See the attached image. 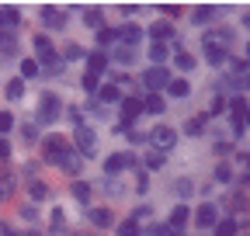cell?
<instances>
[{"label": "cell", "mask_w": 250, "mask_h": 236, "mask_svg": "<svg viewBox=\"0 0 250 236\" xmlns=\"http://www.w3.org/2000/svg\"><path fill=\"white\" fill-rule=\"evenodd\" d=\"M62 219H66V216H62V212L56 209V212H52V229H62Z\"/></svg>", "instance_id": "obj_51"}, {"label": "cell", "mask_w": 250, "mask_h": 236, "mask_svg": "<svg viewBox=\"0 0 250 236\" xmlns=\"http://www.w3.org/2000/svg\"><path fill=\"white\" fill-rule=\"evenodd\" d=\"M14 129V115L11 111H0V136H7Z\"/></svg>", "instance_id": "obj_39"}, {"label": "cell", "mask_w": 250, "mask_h": 236, "mask_svg": "<svg viewBox=\"0 0 250 236\" xmlns=\"http://www.w3.org/2000/svg\"><path fill=\"white\" fill-rule=\"evenodd\" d=\"M167 160H164V153H156V150H149L146 153V170H160Z\"/></svg>", "instance_id": "obj_33"}, {"label": "cell", "mask_w": 250, "mask_h": 236, "mask_svg": "<svg viewBox=\"0 0 250 236\" xmlns=\"http://www.w3.org/2000/svg\"><path fill=\"white\" fill-rule=\"evenodd\" d=\"M59 115H62V101L56 94H42V101H39V122L42 125H52Z\"/></svg>", "instance_id": "obj_4"}, {"label": "cell", "mask_w": 250, "mask_h": 236, "mask_svg": "<svg viewBox=\"0 0 250 236\" xmlns=\"http://www.w3.org/2000/svg\"><path fill=\"white\" fill-rule=\"evenodd\" d=\"M143 115V101H136V98H122V118H125V125L132 122V118H139Z\"/></svg>", "instance_id": "obj_10"}, {"label": "cell", "mask_w": 250, "mask_h": 236, "mask_svg": "<svg viewBox=\"0 0 250 236\" xmlns=\"http://www.w3.org/2000/svg\"><path fill=\"white\" fill-rule=\"evenodd\" d=\"M233 132H236V136H243V132H247V118H243V122H233Z\"/></svg>", "instance_id": "obj_53"}, {"label": "cell", "mask_w": 250, "mask_h": 236, "mask_svg": "<svg viewBox=\"0 0 250 236\" xmlns=\"http://www.w3.org/2000/svg\"><path fill=\"white\" fill-rule=\"evenodd\" d=\"M174 188H177V195H181V198H188V195H191V181H177Z\"/></svg>", "instance_id": "obj_47"}, {"label": "cell", "mask_w": 250, "mask_h": 236, "mask_svg": "<svg viewBox=\"0 0 250 236\" xmlns=\"http://www.w3.org/2000/svg\"><path fill=\"white\" fill-rule=\"evenodd\" d=\"M73 142H77L80 157H90V153H94V132H90V129H83V125H80V129L73 132Z\"/></svg>", "instance_id": "obj_8"}, {"label": "cell", "mask_w": 250, "mask_h": 236, "mask_svg": "<svg viewBox=\"0 0 250 236\" xmlns=\"http://www.w3.org/2000/svg\"><path fill=\"white\" fill-rule=\"evenodd\" d=\"M73 198H77V201H90V184L73 181Z\"/></svg>", "instance_id": "obj_36"}, {"label": "cell", "mask_w": 250, "mask_h": 236, "mask_svg": "<svg viewBox=\"0 0 250 236\" xmlns=\"http://www.w3.org/2000/svg\"><path fill=\"white\" fill-rule=\"evenodd\" d=\"M188 219H191V212H188V205H177V209L170 212V222H167V226H170V233H181V229L188 226Z\"/></svg>", "instance_id": "obj_9"}, {"label": "cell", "mask_w": 250, "mask_h": 236, "mask_svg": "<svg viewBox=\"0 0 250 236\" xmlns=\"http://www.w3.org/2000/svg\"><path fill=\"white\" fill-rule=\"evenodd\" d=\"M18 52V39L11 35V32H0V59H7V56H14Z\"/></svg>", "instance_id": "obj_16"}, {"label": "cell", "mask_w": 250, "mask_h": 236, "mask_svg": "<svg viewBox=\"0 0 250 236\" xmlns=\"http://www.w3.org/2000/svg\"><path fill=\"white\" fill-rule=\"evenodd\" d=\"M205 59H208V66H219V63H226V49H219V45H205Z\"/></svg>", "instance_id": "obj_24"}, {"label": "cell", "mask_w": 250, "mask_h": 236, "mask_svg": "<svg viewBox=\"0 0 250 236\" xmlns=\"http://www.w3.org/2000/svg\"><path fill=\"white\" fill-rule=\"evenodd\" d=\"M11 157V146H7V139H0V160H7Z\"/></svg>", "instance_id": "obj_52"}, {"label": "cell", "mask_w": 250, "mask_h": 236, "mask_svg": "<svg viewBox=\"0 0 250 236\" xmlns=\"http://www.w3.org/2000/svg\"><path fill=\"white\" fill-rule=\"evenodd\" d=\"M170 56V49H167V42H153V49H149V59H153V66H164V59Z\"/></svg>", "instance_id": "obj_21"}, {"label": "cell", "mask_w": 250, "mask_h": 236, "mask_svg": "<svg viewBox=\"0 0 250 236\" xmlns=\"http://www.w3.org/2000/svg\"><path fill=\"white\" fill-rule=\"evenodd\" d=\"M149 39L153 42H167V39H174V28L170 24H153L149 28Z\"/></svg>", "instance_id": "obj_26"}, {"label": "cell", "mask_w": 250, "mask_h": 236, "mask_svg": "<svg viewBox=\"0 0 250 236\" xmlns=\"http://www.w3.org/2000/svg\"><path fill=\"white\" fill-rule=\"evenodd\" d=\"M21 94H24V80H11L7 83V101H18Z\"/></svg>", "instance_id": "obj_37"}, {"label": "cell", "mask_w": 250, "mask_h": 236, "mask_svg": "<svg viewBox=\"0 0 250 236\" xmlns=\"http://www.w3.org/2000/svg\"><path fill=\"white\" fill-rule=\"evenodd\" d=\"M35 52H39L35 63H42L45 73H59V70H62V59L56 56V49H52V42H49L45 35H35ZM42 66H39V70H42Z\"/></svg>", "instance_id": "obj_1"}, {"label": "cell", "mask_w": 250, "mask_h": 236, "mask_svg": "<svg viewBox=\"0 0 250 236\" xmlns=\"http://www.w3.org/2000/svg\"><path fill=\"white\" fill-rule=\"evenodd\" d=\"M136 163H139V160H136L132 153H111V157L104 160V170H108V174H122V170H132Z\"/></svg>", "instance_id": "obj_6"}, {"label": "cell", "mask_w": 250, "mask_h": 236, "mask_svg": "<svg viewBox=\"0 0 250 236\" xmlns=\"http://www.w3.org/2000/svg\"><path fill=\"white\" fill-rule=\"evenodd\" d=\"M205 122H208V118L198 115V118H191V122L184 125V132H188V136H202V132H205Z\"/></svg>", "instance_id": "obj_28"}, {"label": "cell", "mask_w": 250, "mask_h": 236, "mask_svg": "<svg viewBox=\"0 0 250 236\" xmlns=\"http://www.w3.org/2000/svg\"><path fill=\"white\" fill-rule=\"evenodd\" d=\"M143 111H149V115H160V111H167V104H164V98H160V94H149V98L143 101Z\"/></svg>", "instance_id": "obj_25"}, {"label": "cell", "mask_w": 250, "mask_h": 236, "mask_svg": "<svg viewBox=\"0 0 250 236\" xmlns=\"http://www.w3.org/2000/svg\"><path fill=\"white\" fill-rule=\"evenodd\" d=\"M160 11H164V14H167V18H177V14H181V7H177V4H164V7H160Z\"/></svg>", "instance_id": "obj_49"}, {"label": "cell", "mask_w": 250, "mask_h": 236, "mask_svg": "<svg viewBox=\"0 0 250 236\" xmlns=\"http://www.w3.org/2000/svg\"><path fill=\"white\" fill-rule=\"evenodd\" d=\"M195 222L202 226V229H212L219 219H215V209H212V205H202V209L195 212Z\"/></svg>", "instance_id": "obj_14"}, {"label": "cell", "mask_w": 250, "mask_h": 236, "mask_svg": "<svg viewBox=\"0 0 250 236\" xmlns=\"http://www.w3.org/2000/svg\"><path fill=\"white\" fill-rule=\"evenodd\" d=\"M83 24L98 32V28L104 24V14H101V7H87V11H83Z\"/></svg>", "instance_id": "obj_19"}, {"label": "cell", "mask_w": 250, "mask_h": 236, "mask_svg": "<svg viewBox=\"0 0 250 236\" xmlns=\"http://www.w3.org/2000/svg\"><path fill=\"white\" fill-rule=\"evenodd\" d=\"M229 177H233V170H229L226 163H219V167H215V181H219V184H226Z\"/></svg>", "instance_id": "obj_42"}, {"label": "cell", "mask_w": 250, "mask_h": 236, "mask_svg": "<svg viewBox=\"0 0 250 236\" xmlns=\"http://www.w3.org/2000/svg\"><path fill=\"white\" fill-rule=\"evenodd\" d=\"M104 66H108V56H104V52H90V56H87V73H90V77H101Z\"/></svg>", "instance_id": "obj_12"}, {"label": "cell", "mask_w": 250, "mask_h": 236, "mask_svg": "<svg viewBox=\"0 0 250 236\" xmlns=\"http://www.w3.org/2000/svg\"><path fill=\"white\" fill-rule=\"evenodd\" d=\"M174 52H177V56H174L177 70H184V73H188V70H195V56H188V52H184L181 45H174Z\"/></svg>", "instance_id": "obj_22"}, {"label": "cell", "mask_w": 250, "mask_h": 236, "mask_svg": "<svg viewBox=\"0 0 250 236\" xmlns=\"http://www.w3.org/2000/svg\"><path fill=\"white\" fill-rule=\"evenodd\" d=\"M70 150H73V146H70L66 136H49V139H45V163H56V167H59L62 157H66Z\"/></svg>", "instance_id": "obj_2"}, {"label": "cell", "mask_w": 250, "mask_h": 236, "mask_svg": "<svg viewBox=\"0 0 250 236\" xmlns=\"http://www.w3.org/2000/svg\"><path fill=\"white\" fill-rule=\"evenodd\" d=\"M80 167H83V160H80L77 150H70L66 157H62V163H59V170H66V174H80Z\"/></svg>", "instance_id": "obj_15"}, {"label": "cell", "mask_w": 250, "mask_h": 236, "mask_svg": "<svg viewBox=\"0 0 250 236\" xmlns=\"http://www.w3.org/2000/svg\"><path fill=\"white\" fill-rule=\"evenodd\" d=\"M52 191H49V184H42V181H31V198L35 201H45Z\"/></svg>", "instance_id": "obj_34"}, {"label": "cell", "mask_w": 250, "mask_h": 236, "mask_svg": "<svg viewBox=\"0 0 250 236\" xmlns=\"http://www.w3.org/2000/svg\"><path fill=\"white\" fill-rule=\"evenodd\" d=\"M24 236H39V233H35V229H31V233H24Z\"/></svg>", "instance_id": "obj_56"}, {"label": "cell", "mask_w": 250, "mask_h": 236, "mask_svg": "<svg viewBox=\"0 0 250 236\" xmlns=\"http://www.w3.org/2000/svg\"><path fill=\"white\" fill-rule=\"evenodd\" d=\"M83 91H90V94H98V77H90V73H83Z\"/></svg>", "instance_id": "obj_44"}, {"label": "cell", "mask_w": 250, "mask_h": 236, "mask_svg": "<svg viewBox=\"0 0 250 236\" xmlns=\"http://www.w3.org/2000/svg\"><path fill=\"white\" fill-rule=\"evenodd\" d=\"M188 91H191L188 80H170V83H167V94H170V98H188Z\"/></svg>", "instance_id": "obj_27"}, {"label": "cell", "mask_w": 250, "mask_h": 236, "mask_svg": "<svg viewBox=\"0 0 250 236\" xmlns=\"http://www.w3.org/2000/svg\"><path fill=\"white\" fill-rule=\"evenodd\" d=\"M223 111H226V101H223V98H215V101L208 104V111H205V118H212V115H223Z\"/></svg>", "instance_id": "obj_40"}, {"label": "cell", "mask_w": 250, "mask_h": 236, "mask_svg": "<svg viewBox=\"0 0 250 236\" xmlns=\"http://www.w3.org/2000/svg\"><path fill=\"white\" fill-rule=\"evenodd\" d=\"M21 77H24V80L39 77V63H35V59H21Z\"/></svg>", "instance_id": "obj_35"}, {"label": "cell", "mask_w": 250, "mask_h": 236, "mask_svg": "<svg viewBox=\"0 0 250 236\" xmlns=\"http://www.w3.org/2000/svg\"><path fill=\"white\" fill-rule=\"evenodd\" d=\"M223 42H229V32H205V45H219V49H223Z\"/></svg>", "instance_id": "obj_32"}, {"label": "cell", "mask_w": 250, "mask_h": 236, "mask_svg": "<svg viewBox=\"0 0 250 236\" xmlns=\"http://www.w3.org/2000/svg\"><path fill=\"white\" fill-rule=\"evenodd\" d=\"M118 236H139V226H136L132 219H129V222H122V226H118Z\"/></svg>", "instance_id": "obj_41"}, {"label": "cell", "mask_w": 250, "mask_h": 236, "mask_svg": "<svg viewBox=\"0 0 250 236\" xmlns=\"http://www.w3.org/2000/svg\"><path fill=\"white\" fill-rule=\"evenodd\" d=\"M240 229V219H219L215 222V236H236Z\"/></svg>", "instance_id": "obj_20"}, {"label": "cell", "mask_w": 250, "mask_h": 236, "mask_svg": "<svg viewBox=\"0 0 250 236\" xmlns=\"http://www.w3.org/2000/svg\"><path fill=\"white\" fill-rule=\"evenodd\" d=\"M146 216H149V209H146V205H143V209H136V212H132V222L139 226V219H146Z\"/></svg>", "instance_id": "obj_50"}, {"label": "cell", "mask_w": 250, "mask_h": 236, "mask_svg": "<svg viewBox=\"0 0 250 236\" xmlns=\"http://www.w3.org/2000/svg\"><path fill=\"white\" fill-rule=\"evenodd\" d=\"M21 24V14L18 7H0V32H11V28Z\"/></svg>", "instance_id": "obj_11"}, {"label": "cell", "mask_w": 250, "mask_h": 236, "mask_svg": "<svg viewBox=\"0 0 250 236\" xmlns=\"http://www.w3.org/2000/svg\"><path fill=\"white\" fill-rule=\"evenodd\" d=\"M143 83L149 87L153 94H160V91H167V83H170V73H167V66H149V70L143 73Z\"/></svg>", "instance_id": "obj_5"}, {"label": "cell", "mask_w": 250, "mask_h": 236, "mask_svg": "<svg viewBox=\"0 0 250 236\" xmlns=\"http://www.w3.org/2000/svg\"><path fill=\"white\" fill-rule=\"evenodd\" d=\"M42 24H45V28H52V32L66 28V11H62V7H52V4H45V7H42Z\"/></svg>", "instance_id": "obj_7"}, {"label": "cell", "mask_w": 250, "mask_h": 236, "mask_svg": "<svg viewBox=\"0 0 250 236\" xmlns=\"http://www.w3.org/2000/svg\"><path fill=\"white\" fill-rule=\"evenodd\" d=\"M212 14H215V11H212L208 4H202V7H195V14H191V18H195V24H208V21H212Z\"/></svg>", "instance_id": "obj_30"}, {"label": "cell", "mask_w": 250, "mask_h": 236, "mask_svg": "<svg viewBox=\"0 0 250 236\" xmlns=\"http://www.w3.org/2000/svg\"><path fill=\"white\" fill-rule=\"evenodd\" d=\"M229 111H233V122H243V118H247V98L236 94V98L229 101Z\"/></svg>", "instance_id": "obj_23"}, {"label": "cell", "mask_w": 250, "mask_h": 236, "mask_svg": "<svg viewBox=\"0 0 250 236\" xmlns=\"http://www.w3.org/2000/svg\"><path fill=\"white\" fill-rule=\"evenodd\" d=\"M0 233H4V236H18V233H14L11 226H0Z\"/></svg>", "instance_id": "obj_55"}, {"label": "cell", "mask_w": 250, "mask_h": 236, "mask_svg": "<svg viewBox=\"0 0 250 236\" xmlns=\"http://www.w3.org/2000/svg\"><path fill=\"white\" fill-rule=\"evenodd\" d=\"M66 59H83V49L80 45H66V52H62Z\"/></svg>", "instance_id": "obj_45"}, {"label": "cell", "mask_w": 250, "mask_h": 236, "mask_svg": "<svg viewBox=\"0 0 250 236\" xmlns=\"http://www.w3.org/2000/svg\"><path fill=\"white\" fill-rule=\"evenodd\" d=\"M90 222L101 226V229H108V226H115V216H111V209H94L90 212Z\"/></svg>", "instance_id": "obj_18"}, {"label": "cell", "mask_w": 250, "mask_h": 236, "mask_svg": "<svg viewBox=\"0 0 250 236\" xmlns=\"http://www.w3.org/2000/svg\"><path fill=\"white\" fill-rule=\"evenodd\" d=\"M146 139L153 142V150H156V153H167L170 146L177 142V132H174L170 125H156L153 132H146Z\"/></svg>", "instance_id": "obj_3"}, {"label": "cell", "mask_w": 250, "mask_h": 236, "mask_svg": "<svg viewBox=\"0 0 250 236\" xmlns=\"http://www.w3.org/2000/svg\"><path fill=\"white\" fill-rule=\"evenodd\" d=\"M118 39H122V45H125V49H132V45L143 39V32H139L136 24H125V28H118Z\"/></svg>", "instance_id": "obj_13"}, {"label": "cell", "mask_w": 250, "mask_h": 236, "mask_svg": "<svg viewBox=\"0 0 250 236\" xmlns=\"http://www.w3.org/2000/svg\"><path fill=\"white\" fill-rule=\"evenodd\" d=\"M149 236H177V233H170V226H164V222H156V226H149Z\"/></svg>", "instance_id": "obj_43"}, {"label": "cell", "mask_w": 250, "mask_h": 236, "mask_svg": "<svg viewBox=\"0 0 250 236\" xmlns=\"http://www.w3.org/2000/svg\"><path fill=\"white\" fill-rule=\"evenodd\" d=\"M111 56L118 59V63H125V66H132V59H136V52H132V49H125V45H122V49H115Z\"/></svg>", "instance_id": "obj_38"}, {"label": "cell", "mask_w": 250, "mask_h": 236, "mask_svg": "<svg viewBox=\"0 0 250 236\" xmlns=\"http://www.w3.org/2000/svg\"><path fill=\"white\" fill-rule=\"evenodd\" d=\"M229 66H233V70L243 77V73H247V59H229Z\"/></svg>", "instance_id": "obj_48"}, {"label": "cell", "mask_w": 250, "mask_h": 236, "mask_svg": "<svg viewBox=\"0 0 250 236\" xmlns=\"http://www.w3.org/2000/svg\"><path fill=\"white\" fill-rule=\"evenodd\" d=\"M111 42H118L115 28H98V45H111Z\"/></svg>", "instance_id": "obj_31"}, {"label": "cell", "mask_w": 250, "mask_h": 236, "mask_svg": "<svg viewBox=\"0 0 250 236\" xmlns=\"http://www.w3.org/2000/svg\"><path fill=\"white\" fill-rule=\"evenodd\" d=\"M129 142H146V132H129Z\"/></svg>", "instance_id": "obj_54"}, {"label": "cell", "mask_w": 250, "mask_h": 236, "mask_svg": "<svg viewBox=\"0 0 250 236\" xmlns=\"http://www.w3.org/2000/svg\"><path fill=\"white\" fill-rule=\"evenodd\" d=\"M11 191H14V174H0V201H7Z\"/></svg>", "instance_id": "obj_29"}, {"label": "cell", "mask_w": 250, "mask_h": 236, "mask_svg": "<svg viewBox=\"0 0 250 236\" xmlns=\"http://www.w3.org/2000/svg\"><path fill=\"white\" fill-rule=\"evenodd\" d=\"M21 136H24V142H35V139H39V129H35V125H24Z\"/></svg>", "instance_id": "obj_46"}, {"label": "cell", "mask_w": 250, "mask_h": 236, "mask_svg": "<svg viewBox=\"0 0 250 236\" xmlns=\"http://www.w3.org/2000/svg\"><path fill=\"white\" fill-rule=\"evenodd\" d=\"M98 101H104V104H115V101H122V91H118V83H104L101 91H98Z\"/></svg>", "instance_id": "obj_17"}]
</instances>
